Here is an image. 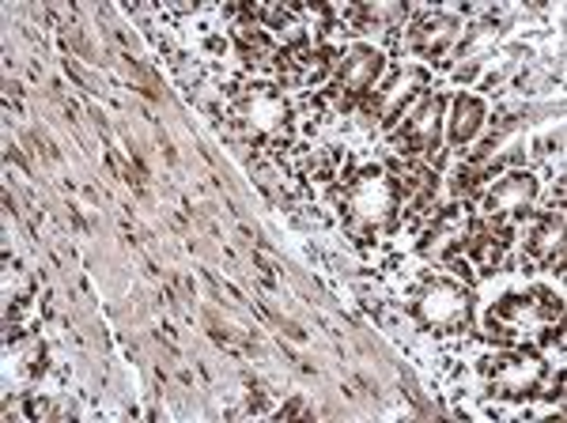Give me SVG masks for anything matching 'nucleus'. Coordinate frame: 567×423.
<instances>
[{"label":"nucleus","mask_w":567,"mask_h":423,"mask_svg":"<svg viewBox=\"0 0 567 423\" xmlns=\"http://www.w3.org/2000/svg\"><path fill=\"white\" fill-rule=\"evenodd\" d=\"M424 84V69H416V64H409V69H398L393 76L386 80V87L379 91V99H374V110H379L382 117H386V128L393 125V117L405 110V103L413 99V91Z\"/></svg>","instance_id":"39448f33"},{"label":"nucleus","mask_w":567,"mask_h":423,"mask_svg":"<svg viewBox=\"0 0 567 423\" xmlns=\"http://www.w3.org/2000/svg\"><path fill=\"white\" fill-rule=\"evenodd\" d=\"M401 12H405L401 4H371V8H368L371 20H393V16H401Z\"/></svg>","instance_id":"4468645a"},{"label":"nucleus","mask_w":567,"mask_h":423,"mask_svg":"<svg viewBox=\"0 0 567 423\" xmlns=\"http://www.w3.org/2000/svg\"><path fill=\"white\" fill-rule=\"evenodd\" d=\"M454 31H458V23H454L451 16H435V20L420 23L413 31V50L424 53V58H439V53L451 45Z\"/></svg>","instance_id":"9d476101"},{"label":"nucleus","mask_w":567,"mask_h":423,"mask_svg":"<svg viewBox=\"0 0 567 423\" xmlns=\"http://www.w3.org/2000/svg\"><path fill=\"white\" fill-rule=\"evenodd\" d=\"M481 122H484V106H481V99L462 95L458 103H454V122H451V136H454V144L473 141V136H477V128H481Z\"/></svg>","instance_id":"9b49d317"},{"label":"nucleus","mask_w":567,"mask_h":423,"mask_svg":"<svg viewBox=\"0 0 567 423\" xmlns=\"http://www.w3.org/2000/svg\"><path fill=\"white\" fill-rule=\"evenodd\" d=\"M488 379L503 398H529L545 379V363L537 360V355L511 352V355H499V360L488 363Z\"/></svg>","instance_id":"f03ea898"},{"label":"nucleus","mask_w":567,"mask_h":423,"mask_svg":"<svg viewBox=\"0 0 567 423\" xmlns=\"http://www.w3.org/2000/svg\"><path fill=\"white\" fill-rule=\"evenodd\" d=\"M443 106L446 99L443 95H427L424 103L413 117H409L405 133H401V141L409 144V148H435L439 141V122H443Z\"/></svg>","instance_id":"0eeeda50"},{"label":"nucleus","mask_w":567,"mask_h":423,"mask_svg":"<svg viewBox=\"0 0 567 423\" xmlns=\"http://www.w3.org/2000/svg\"><path fill=\"white\" fill-rule=\"evenodd\" d=\"M420 314L432 326H458L462 318H470V291L451 280H432L420 291Z\"/></svg>","instance_id":"20e7f679"},{"label":"nucleus","mask_w":567,"mask_h":423,"mask_svg":"<svg viewBox=\"0 0 567 423\" xmlns=\"http://www.w3.org/2000/svg\"><path fill=\"white\" fill-rule=\"evenodd\" d=\"M235 114H239V122L246 128H254L258 136H269V133H277V128L284 125V117H288V103L280 99L277 87L254 84V87H246L239 95Z\"/></svg>","instance_id":"7ed1b4c3"},{"label":"nucleus","mask_w":567,"mask_h":423,"mask_svg":"<svg viewBox=\"0 0 567 423\" xmlns=\"http://www.w3.org/2000/svg\"><path fill=\"white\" fill-rule=\"evenodd\" d=\"M379 72H382V53L360 45V50H352L344 58L341 72H337V87L349 91V95H360V91H368L379 80Z\"/></svg>","instance_id":"423d86ee"},{"label":"nucleus","mask_w":567,"mask_h":423,"mask_svg":"<svg viewBox=\"0 0 567 423\" xmlns=\"http://www.w3.org/2000/svg\"><path fill=\"white\" fill-rule=\"evenodd\" d=\"M560 238H564V216L556 212V216H545L542 224H537V231L529 235L526 250L534 257H553L560 250Z\"/></svg>","instance_id":"f8f14e48"},{"label":"nucleus","mask_w":567,"mask_h":423,"mask_svg":"<svg viewBox=\"0 0 567 423\" xmlns=\"http://www.w3.org/2000/svg\"><path fill=\"white\" fill-rule=\"evenodd\" d=\"M465 227H470V208H446L424 238V254H451L454 246H465Z\"/></svg>","instance_id":"1a4fd4ad"},{"label":"nucleus","mask_w":567,"mask_h":423,"mask_svg":"<svg viewBox=\"0 0 567 423\" xmlns=\"http://www.w3.org/2000/svg\"><path fill=\"white\" fill-rule=\"evenodd\" d=\"M503 250H507V243H499V238H477L470 254L477 257L484 269H492V265H499V261H503Z\"/></svg>","instance_id":"ddd939ff"},{"label":"nucleus","mask_w":567,"mask_h":423,"mask_svg":"<svg viewBox=\"0 0 567 423\" xmlns=\"http://www.w3.org/2000/svg\"><path fill=\"white\" fill-rule=\"evenodd\" d=\"M537 197L534 174H511L496 189L488 193V212L492 216H511V212H526L529 200Z\"/></svg>","instance_id":"6e6552de"},{"label":"nucleus","mask_w":567,"mask_h":423,"mask_svg":"<svg viewBox=\"0 0 567 423\" xmlns=\"http://www.w3.org/2000/svg\"><path fill=\"white\" fill-rule=\"evenodd\" d=\"M352 219L368 227H386L398 212V186L382 171H363L349 189Z\"/></svg>","instance_id":"f257e3e1"}]
</instances>
